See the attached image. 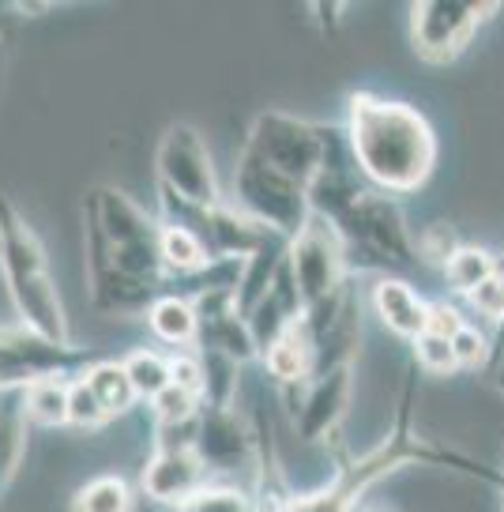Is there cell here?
Masks as SVG:
<instances>
[{"label":"cell","mask_w":504,"mask_h":512,"mask_svg":"<svg viewBox=\"0 0 504 512\" xmlns=\"http://www.w3.org/2000/svg\"><path fill=\"white\" fill-rule=\"evenodd\" d=\"M369 302H373L377 320L392 336L407 339V343L426 336L433 302L422 298L407 279H399V275H380L377 283H373V290H369Z\"/></svg>","instance_id":"obj_15"},{"label":"cell","mask_w":504,"mask_h":512,"mask_svg":"<svg viewBox=\"0 0 504 512\" xmlns=\"http://www.w3.org/2000/svg\"><path fill=\"white\" fill-rule=\"evenodd\" d=\"M410 347H414V366L426 369V373H456V369H459L452 339L426 332L422 339H414Z\"/></svg>","instance_id":"obj_28"},{"label":"cell","mask_w":504,"mask_h":512,"mask_svg":"<svg viewBox=\"0 0 504 512\" xmlns=\"http://www.w3.org/2000/svg\"><path fill=\"white\" fill-rule=\"evenodd\" d=\"M497 260H501V275H504V253H497ZM504 362V324L493 332V358H489V369H497Z\"/></svg>","instance_id":"obj_35"},{"label":"cell","mask_w":504,"mask_h":512,"mask_svg":"<svg viewBox=\"0 0 504 512\" xmlns=\"http://www.w3.org/2000/svg\"><path fill=\"white\" fill-rule=\"evenodd\" d=\"M459 234L452 230L448 223H433L422 230V238H418V253H422V264H433L437 272H444V264L459 253Z\"/></svg>","instance_id":"obj_29"},{"label":"cell","mask_w":504,"mask_h":512,"mask_svg":"<svg viewBox=\"0 0 504 512\" xmlns=\"http://www.w3.org/2000/svg\"><path fill=\"white\" fill-rule=\"evenodd\" d=\"M358 512H395V509H358Z\"/></svg>","instance_id":"obj_38"},{"label":"cell","mask_w":504,"mask_h":512,"mask_svg":"<svg viewBox=\"0 0 504 512\" xmlns=\"http://www.w3.org/2000/svg\"><path fill=\"white\" fill-rule=\"evenodd\" d=\"M0 264H4V287H8L19 320L42 336L72 343L68 313H64V302L49 272L46 245L12 200H4V211H0Z\"/></svg>","instance_id":"obj_5"},{"label":"cell","mask_w":504,"mask_h":512,"mask_svg":"<svg viewBox=\"0 0 504 512\" xmlns=\"http://www.w3.org/2000/svg\"><path fill=\"white\" fill-rule=\"evenodd\" d=\"M489 377H493V384L501 388V396H504V362H501L497 369H489Z\"/></svg>","instance_id":"obj_37"},{"label":"cell","mask_w":504,"mask_h":512,"mask_svg":"<svg viewBox=\"0 0 504 512\" xmlns=\"http://www.w3.org/2000/svg\"><path fill=\"white\" fill-rule=\"evenodd\" d=\"M121 366H125L128 381L132 388L140 392V400H155L162 388H170L174 384V354H162L155 347H136V351H128L121 358Z\"/></svg>","instance_id":"obj_22"},{"label":"cell","mask_w":504,"mask_h":512,"mask_svg":"<svg viewBox=\"0 0 504 512\" xmlns=\"http://www.w3.org/2000/svg\"><path fill=\"white\" fill-rule=\"evenodd\" d=\"M98 362H102V354L91 351V347L49 339L27 328L23 320L8 324L4 336H0V384H4V392H16V388L49 381V377L76 381L87 369H95Z\"/></svg>","instance_id":"obj_7"},{"label":"cell","mask_w":504,"mask_h":512,"mask_svg":"<svg viewBox=\"0 0 504 512\" xmlns=\"http://www.w3.org/2000/svg\"><path fill=\"white\" fill-rule=\"evenodd\" d=\"M452 347H456L459 369H478V366L489 369V358H493V336H486L482 328L467 324V328L452 339Z\"/></svg>","instance_id":"obj_30"},{"label":"cell","mask_w":504,"mask_h":512,"mask_svg":"<svg viewBox=\"0 0 504 512\" xmlns=\"http://www.w3.org/2000/svg\"><path fill=\"white\" fill-rule=\"evenodd\" d=\"M260 362H264L268 377L279 384L283 392L301 388V384L313 377V339L305 332V324H298L294 332H286Z\"/></svg>","instance_id":"obj_16"},{"label":"cell","mask_w":504,"mask_h":512,"mask_svg":"<svg viewBox=\"0 0 504 512\" xmlns=\"http://www.w3.org/2000/svg\"><path fill=\"white\" fill-rule=\"evenodd\" d=\"M83 253L87 294L106 317L151 313L155 302L174 294V279L162 260V219L121 192L117 185H91L83 192Z\"/></svg>","instance_id":"obj_1"},{"label":"cell","mask_w":504,"mask_h":512,"mask_svg":"<svg viewBox=\"0 0 504 512\" xmlns=\"http://www.w3.org/2000/svg\"><path fill=\"white\" fill-rule=\"evenodd\" d=\"M290 272H294V283H298L305 309L324 305L354 279L350 275L347 241L339 238L335 226L324 223L320 215H313L309 226L290 241Z\"/></svg>","instance_id":"obj_11"},{"label":"cell","mask_w":504,"mask_h":512,"mask_svg":"<svg viewBox=\"0 0 504 512\" xmlns=\"http://www.w3.org/2000/svg\"><path fill=\"white\" fill-rule=\"evenodd\" d=\"M234 200L237 208L252 215L256 223L271 226L283 238H298L301 230L313 219V200L309 189L290 181L286 174H279L275 166H268L264 159H256L252 151H241L234 170Z\"/></svg>","instance_id":"obj_8"},{"label":"cell","mask_w":504,"mask_h":512,"mask_svg":"<svg viewBox=\"0 0 504 512\" xmlns=\"http://www.w3.org/2000/svg\"><path fill=\"white\" fill-rule=\"evenodd\" d=\"M463 328H467V320H463V313L456 309V302H433L426 332H433V336H444V339H456Z\"/></svg>","instance_id":"obj_32"},{"label":"cell","mask_w":504,"mask_h":512,"mask_svg":"<svg viewBox=\"0 0 504 512\" xmlns=\"http://www.w3.org/2000/svg\"><path fill=\"white\" fill-rule=\"evenodd\" d=\"M162 260H166V272L174 279V294L181 283H189L215 264V256L207 253L204 241L177 223H162Z\"/></svg>","instance_id":"obj_18"},{"label":"cell","mask_w":504,"mask_h":512,"mask_svg":"<svg viewBox=\"0 0 504 512\" xmlns=\"http://www.w3.org/2000/svg\"><path fill=\"white\" fill-rule=\"evenodd\" d=\"M147 411L155 418V426H174V422H192L204 411V396L192 392V388H181V384H170L162 388L155 400L147 403Z\"/></svg>","instance_id":"obj_25"},{"label":"cell","mask_w":504,"mask_h":512,"mask_svg":"<svg viewBox=\"0 0 504 512\" xmlns=\"http://www.w3.org/2000/svg\"><path fill=\"white\" fill-rule=\"evenodd\" d=\"M309 200H313V215H320L324 223L335 226L339 238L347 241V253H358L362 264L384 268L392 275L422 268L418 238L410 234L395 196L373 189L358 174V166L350 159L343 125H335L328 162L316 177Z\"/></svg>","instance_id":"obj_2"},{"label":"cell","mask_w":504,"mask_h":512,"mask_svg":"<svg viewBox=\"0 0 504 512\" xmlns=\"http://www.w3.org/2000/svg\"><path fill=\"white\" fill-rule=\"evenodd\" d=\"M136 509V494L128 479L121 475H98V479H87L72 494V505L68 512H132Z\"/></svg>","instance_id":"obj_23"},{"label":"cell","mask_w":504,"mask_h":512,"mask_svg":"<svg viewBox=\"0 0 504 512\" xmlns=\"http://www.w3.org/2000/svg\"><path fill=\"white\" fill-rule=\"evenodd\" d=\"M347 147L358 174L388 196L418 192L437 166V132L422 110L399 98L354 91L347 98Z\"/></svg>","instance_id":"obj_4"},{"label":"cell","mask_w":504,"mask_h":512,"mask_svg":"<svg viewBox=\"0 0 504 512\" xmlns=\"http://www.w3.org/2000/svg\"><path fill=\"white\" fill-rule=\"evenodd\" d=\"M501 12V4H459V0H418L410 4V49L429 64L456 61L474 34Z\"/></svg>","instance_id":"obj_10"},{"label":"cell","mask_w":504,"mask_h":512,"mask_svg":"<svg viewBox=\"0 0 504 512\" xmlns=\"http://www.w3.org/2000/svg\"><path fill=\"white\" fill-rule=\"evenodd\" d=\"M23 411L34 426H68V403H72V381L64 377H49V381H34L27 388H16Z\"/></svg>","instance_id":"obj_19"},{"label":"cell","mask_w":504,"mask_h":512,"mask_svg":"<svg viewBox=\"0 0 504 512\" xmlns=\"http://www.w3.org/2000/svg\"><path fill=\"white\" fill-rule=\"evenodd\" d=\"M471 305H474V313H478V317H486L489 324H493V332H497V328L504 324V275L497 272L486 287L474 290Z\"/></svg>","instance_id":"obj_31"},{"label":"cell","mask_w":504,"mask_h":512,"mask_svg":"<svg viewBox=\"0 0 504 512\" xmlns=\"http://www.w3.org/2000/svg\"><path fill=\"white\" fill-rule=\"evenodd\" d=\"M177 512H260L256 509V497L237 490L230 482H215V486H204L200 494L185 501Z\"/></svg>","instance_id":"obj_26"},{"label":"cell","mask_w":504,"mask_h":512,"mask_svg":"<svg viewBox=\"0 0 504 512\" xmlns=\"http://www.w3.org/2000/svg\"><path fill=\"white\" fill-rule=\"evenodd\" d=\"M501 272V260H497V253H489V249H482V245H459V253L444 264V283L456 290V294H463V298H471L478 287H486L493 275Z\"/></svg>","instance_id":"obj_20"},{"label":"cell","mask_w":504,"mask_h":512,"mask_svg":"<svg viewBox=\"0 0 504 512\" xmlns=\"http://www.w3.org/2000/svg\"><path fill=\"white\" fill-rule=\"evenodd\" d=\"M57 4H8V12H19V16H46Z\"/></svg>","instance_id":"obj_36"},{"label":"cell","mask_w":504,"mask_h":512,"mask_svg":"<svg viewBox=\"0 0 504 512\" xmlns=\"http://www.w3.org/2000/svg\"><path fill=\"white\" fill-rule=\"evenodd\" d=\"M331 140H335V125L305 121L286 110H260L249 125L245 151H252L256 159H264L279 174L313 192L316 177L328 162Z\"/></svg>","instance_id":"obj_6"},{"label":"cell","mask_w":504,"mask_h":512,"mask_svg":"<svg viewBox=\"0 0 504 512\" xmlns=\"http://www.w3.org/2000/svg\"><path fill=\"white\" fill-rule=\"evenodd\" d=\"M196 452L207 471L215 475H237L241 467L256 464V430H249L234 407H211L200 411V437Z\"/></svg>","instance_id":"obj_13"},{"label":"cell","mask_w":504,"mask_h":512,"mask_svg":"<svg viewBox=\"0 0 504 512\" xmlns=\"http://www.w3.org/2000/svg\"><path fill=\"white\" fill-rule=\"evenodd\" d=\"M414 396H418V366H410V373L403 377V392H399V403H395L392 430L384 433L369 452H362V456L339 452L335 475H331L320 490H313V494H298L283 512H358L362 509L365 490H369L373 482L407 464L444 467V471H456V475L489 482V486L501 490L504 467L486 464V460H478V456L463 452V448L418 437V430H414Z\"/></svg>","instance_id":"obj_3"},{"label":"cell","mask_w":504,"mask_h":512,"mask_svg":"<svg viewBox=\"0 0 504 512\" xmlns=\"http://www.w3.org/2000/svg\"><path fill=\"white\" fill-rule=\"evenodd\" d=\"M147 328L162 343H170V347L196 351V343H200V313H196V302L185 298V294H166L147 313Z\"/></svg>","instance_id":"obj_17"},{"label":"cell","mask_w":504,"mask_h":512,"mask_svg":"<svg viewBox=\"0 0 504 512\" xmlns=\"http://www.w3.org/2000/svg\"><path fill=\"white\" fill-rule=\"evenodd\" d=\"M350 388H354V366H339L328 373H313L301 388L283 392L298 437L313 441V445H328L347 415Z\"/></svg>","instance_id":"obj_12"},{"label":"cell","mask_w":504,"mask_h":512,"mask_svg":"<svg viewBox=\"0 0 504 512\" xmlns=\"http://www.w3.org/2000/svg\"><path fill=\"white\" fill-rule=\"evenodd\" d=\"M343 12H347V4H313V8H309V16L324 19V23H320V31H328V34L339 27Z\"/></svg>","instance_id":"obj_34"},{"label":"cell","mask_w":504,"mask_h":512,"mask_svg":"<svg viewBox=\"0 0 504 512\" xmlns=\"http://www.w3.org/2000/svg\"><path fill=\"white\" fill-rule=\"evenodd\" d=\"M4 396H8V400H4V452H0V479H4V486H12L19 464H23V452H27V430H31L34 422L27 418V411H23L19 392H4Z\"/></svg>","instance_id":"obj_24"},{"label":"cell","mask_w":504,"mask_h":512,"mask_svg":"<svg viewBox=\"0 0 504 512\" xmlns=\"http://www.w3.org/2000/svg\"><path fill=\"white\" fill-rule=\"evenodd\" d=\"M207 486V467L200 460V452L189 448V452H151V460L143 464L140 475V490L155 505H166V509H181L185 501L200 494Z\"/></svg>","instance_id":"obj_14"},{"label":"cell","mask_w":504,"mask_h":512,"mask_svg":"<svg viewBox=\"0 0 504 512\" xmlns=\"http://www.w3.org/2000/svg\"><path fill=\"white\" fill-rule=\"evenodd\" d=\"M155 177L158 196H174L181 204L196 208H219V174L207 155V144L200 128L189 121H177L162 132L155 151Z\"/></svg>","instance_id":"obj_9"},{"label":"cell","mask_w":504,"mask_h":512,"mask_svg":"<svg viewBox=\"0 0 504 512\" xmlns=\"http://www.w3.org/2000/svg\"><path fill=\"white\" fill-rule=\"evenodd\" d=\"M106 422H113V418L98 403L95 388L87 384V377H76L72 381V403H68V426H76V430H98Z\"/></svg>","instance_id":"obj_27"},{"label":"cell","mask_w":504,"mask_h":512,"mask_svg":"<svg viewBox=\"0 0 504 512\" xmlns=\"http://www.w3.org/2000/svg\"><path fill=\"white\" fill-rule=\"evenodd\" d=\"M83 377H87V384L95 388L98 403L106 407V415H110V418L128 415V411L140 403V392H136V388H132V381H128L121 358H102V362H98L95 369H87Z\"/></svg>","instance_id":"obj_21"},{"label":"cell","mask_w":504,"mask_h":512,"mask_svg":"<svg viewBox=\"0 0 504 512\" xmlns=\"http://www.w3.org/2000/svg\"><path fill=\"white\" fill-rule=\"evenodd\" d=\"M174 384L192 388V392H200V396H204V358H200V351L174 354Z\"/></svg>","instance_id":"obj_33"}]
</instances>
